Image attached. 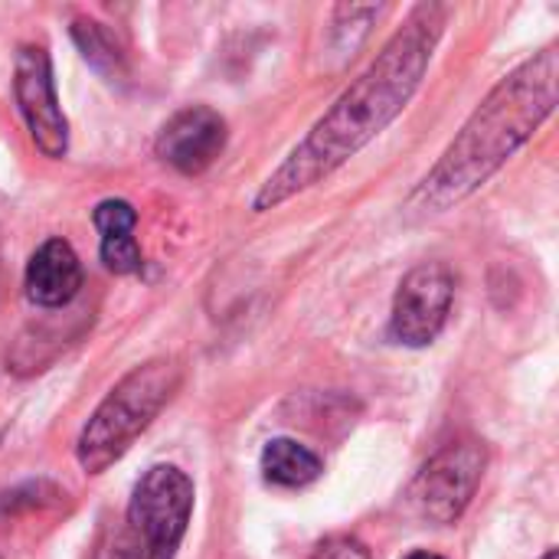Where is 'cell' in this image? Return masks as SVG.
Segmentation results:
<instances>
[{
	"label": "cell",
	"mask_w": 559,
	"mask_h": 559,
	"mask_svg": "<svg viewBox=\"0 0 559 559\" xmlns=\"http://www.w3.org/2000/svg\"><path fill=\"white\" fill-rule=\"evenodd\" d=\"M445 20L449 10L442 3H419L380 49V56L314 121L305 141H298V147L265 177L252 197V210L269 213L311 190L357 157L377 134H383L423 85Z\"/></svg>",
	"instance_id": "cell-1"
},
{
	"label": "cell",
	"mask_w": 559,
	"mask_h": 559,
	"mask_svg": "<svg viewBox=\"0 0 559 559\" xmlns=\"http://www.w3.org/2000/svg\"><path fill=\"white\" fill-rule=\"evenodd\" d=\"M559 52L557 46L540 49L504 75L488 98L475 108L436 167L419 180L409 197V210L419 216H439L455 203L468 200L488 183L521 144L554 115L557 108Z\"/></svg>",
	"instance_id": "cell-2"
},
{
	"label": "cell",
	"mask_w": 559,
	"mask_h": 559,
	"mask_svg": "<svg viewBox=\"0 0 559 559\" xmlns=\"http://www.w3.org/2000/svg\"><path fill=\"white\" fill-rule=\"evenodd\" d=\"M183 367L177 357H154L124 373L111 393L98 403L79 432L75 459L82 472L102 475L128 455L138 436L160 416V409L180 390Z\"/></svg>",
	"instance_id": "cell-3"
},
{
	"label": "cell",
	"mask_w": 559,
	"mask_h": 559,
	"mask_svg": "<svg viewBox=\"0 0 559 559\" xmlns=\"http://www.w3.org/2000/svg\"><path fill=\"white\" fill-rule=\"evenodd\" d=\"M193 514V481L177 465H154L131 491L124 524L95 559H174Z\"/></svg>",
	"instance_id": "cell-4"
},
{
	"label": "cell",
	"mask_w": 559,
	"mask_h": 559,
	"mask_svg": "<svg viewBox=\"0 0 559 559\" xmlns=\"http://www.w3.org/2000/svg\"><path fill=\"white\" fill-rule=\"evenodd\" d=\"M485 465H488V452L475 439H462L439 449L409 485L413 511L436 527L455 524L472 504L485 478Z\"/></svg>",
	"instance_id": "cell-5"
},
{
	"label": "cell",
	"mask_w": 559,
	"mask_h": 559,
	"mask_svg": "<svg viewBox=\"0 0 559 559\" xmlns=\"http://www.w3.org/2000/svg\"><path fill=\"white\" fill-rule=\"evenodd\" d=\"M13 98L26 121L36 151L49 160H62L69 151V121L62 115L52 59L43 46L23 43L13 59Z\"/></svg>",
	"instance_id": "cell-6"
},
{
	"label": "cell",
	"mask_w": 559,
	"mask_h": 559,
	"mask_svg": "<svg viewBox=\"0 0 559 559\" xmlns=\"http://www.w3.org/2000/svg\"><path fill=\"white\" fill-rule=\"evenodd\" d=\"M455 301V275L445 262H423L416 265L396 288L393 298V314H390V331L400 344L406 347H429Z\"/></svg>",
	"instance_id": "cell-7"
},
{
	"label": "cell",
	"mask_w": 559,
	"mask_h": 559,
	"mask_svg": "<svg viewBox=\"0 0 559 559\" xmlns=\"http://www.w3.org/2000/svg\"><path fill=\"white\" fill-rule=\"evenodd\" d=\"M226 138H229L226 118L216 108L187 105L174 111L167 124L157 131L154 151L167 167L187 177H197L219 160V154L226 151Z\"/></svg>",
	"instance_id": "cell-8"
},
{
	"label": "cell",
	"mask_w": 559,
	"mask_h": 559,
	"mask_svg": "<svg viewBox=\"0 0 559 559\" xmlns=\"http://www.w3.org/2000/svg\"><path fill=\"white\" fill-rule=\"evenodd\" d=\"M82 262L75 255V249L52 236L46 239L26 262V275H23V288H26V298L36 305V308H66L79 292H82Z\"/></svg>",
	"instance_id": "cell-9"
},
{
	"label": "cell",
	"mask_w": 559,
	"mask_h": 559,
	"mask_svg": "<svg viewBox=\"0 0 559 559\" xmlns=\"http://www.w3.org/2000/svg\"><path fill=\"white\" fill-rule=\"evenodd\" d=\"M92 223L98 229V255L108 272L115 275H134L144 265L141 246L134 239L138 210L128 200H102L92 210Z\"/></svg>",
	"instance_id": "cell-10"
},
{
	"label": "cell",
	"mask_w": 559,
	"mask_h": 559,
	"mask_svg": "<svg viewBox=\"0 0 559 559\" xmlns=\"http://www.w3.org/2000/svg\"><path fill=\"white\" fill-rule=\"evenodd\" d=\"M262 478L275 488H305L321 478V459L295 439H272L262 449Z\"/></svg>",
	"instance_id": "cell-11"
},
{
	"label": "cell",
	"mask_w": 559,
	"mask_h": 559,
	"mask_svg": "<svg viewBox=\"0 0 559 559\" xmlns=\"http://www.w3.org/2000/svg\"><path fill=\"white\" fill-rule=\"evenodd\" d=\"M72 39H75L82 59H85L95 72H102L105 79L121 82V79L128 75V56H124L121 43L105 29V23L88 20V16H79V20L72 23Z\"/></svg>",
	"instance_id": "cell-12"
},
{
	"label": "cell",
	"mask_w": 559,
	"mask_h": 559,
	"mask_svg": "<svg viewBox=\"0 0 559 559\" xmlns=\"http://www.w3.org/2000/svg\"><path fill=\"white\" fill-rule=\"evenodd\" d=\"M62 498V491L56 488V485H49V481H26V485H20V488H13L10 495H3L0 498V511H20V508H43V504H52V501H59Z\"/></svg>",
	"instance_id": "cell-13"
},
{
	"label": "cell",
	"mask_w": 559,
	"mask_h": 559,
	"mask_svg": "<svg viewBox=\"0 0 559 559\" xmlns=\"http://www.w3.org/2000/svg\"><path fill=\"white\" fill-rule=\"evenodd\" d=\"M311 559H370V554L357 537H328L324 544H318Z\"/></svg>",
	"instance_id": "cell-14"
},
{
	"label": "cell",
	"mask_w": 559,
	"mask_h": 559,
	"mask_svg": "<svg viewBox=\"0 0 559 559\" xmlns=\"http://www.w3.org/2000/svg\"><path fill=\"white\" fill-rule=\"evenodd\" d=\"M406 559H442L439 554H426V550H419V554H409Z\"/></svg>",
	"instance_id": "cell-15"
},
{
	"label": "cell",
	"mask_w": 559,
	"mask_h": 559,
	"mask_svg": "<svg viewBox=\"0 0 559 559\" xmlns=\"http://www.w3.org/2000/svg\"><path fill=\"white\" fill-rule=\"evenodd\" d=\"M544 559H557V550H550V554H547V557Z\"/></svg>",
	"instance_id": "cell-16"
},
{
	"label": "cell",
	"mask_w": 559,
	"mask_h": 559,
	"mask_svg": "<svg viewBox=\"0 0 559 559\" xmlns=\"http://www.w3.org/2000/svg\"><path fill=\"white\" fill-rule=\"evenodd\" d=\"M0 559H3V557H0Z\"/></svg>",
	"instance_id": "cell-17"
}]
</instances>
